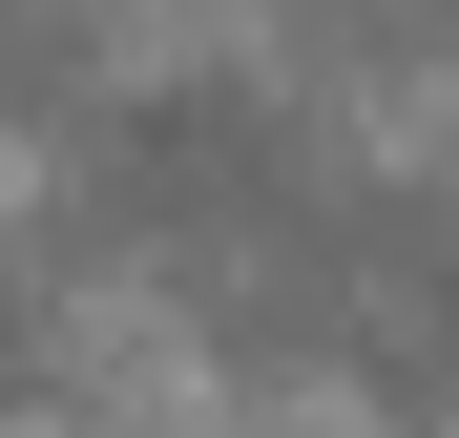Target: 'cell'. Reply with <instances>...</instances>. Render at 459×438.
Wrapping results in <instances>:
<instances>
[{
  "label": "cell",
  "mask_w": 459,
  "mask_h": 438,
  "mask_svg": "<svg viewBox=\"0 0 459 438\" xmlns=\"http://www.w3.org/2000/svg\"><path fill=\"white\" fill-rule=\"evenodd\" d=\"M355 146L292 105V84H230V63H188V84H126L84 125V251L146 271L168 313L230 355H314V292H334V230H355Z\"/></svg>",
  "instance_id": "obj_1"
},
{
  "label": "cell",
  "mask_w": 459,
  "mask_h": 438,
  "mask_svg": "<svg viewBox=\"0 0 459 438\" xmlns=\"http://www.w3.org/2000/svg\"><path fill=\"white\" fill-rule=\"evenodd\" d=\"M314 355L355 397H397V417H459V188H355Z\"/></svg>",
  "instance_id": "obj_2"
}]
</instances>
